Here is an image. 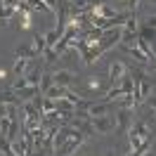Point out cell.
Listing matches in <instances>:
<instances>
[{
  "label": "cell",
  "instance_id": "1",
  "mask_svg": "<svg viewBox=\"0 0 156 156\" xmlns=\"http://www.w3.org/2000/svg\"><path fill=\"white\" fill-rule=\"evenodd\" d=\"M85 137H88V135H83L80 130H76V128H73L71 137H69L66 142H64V144H62V147L57 149V156H71V154H73V151L78 149V147L85 142Z\"/></svg>",
  "mask_w": 156,
  "mask_h": 156
},
{
  "label": "cell",
  "instance_id": "2",
  "mask_svg": "<svg viewBox=\"0 0 156 156\" xmlns=\"http://www.w3.org/2000/svg\"><path fill=\"white\" fill-rule=\"evenodd\" d=\"M147 137H149V128H147V123H142V121H137V123H133V126L128 128V140H130V147H133V149L140 147Z\"/></svg>",
  "mask_w": 156,
  "mask_h": 156
},
{
  "label": "cell",
  "instance_id": "3",
  "mask_svg": "<svg viewBox=\"0 0 156 156\" xmlns=\"http://www.w3.org/2000/svg\"><path fill=\"white\" fill-rule=\"evenodd\" d=\"M121 33H123V26H114V29H109L102 33V38L97 40V48L99 52H104V50L114 48L116 43H121Z\"/></svg>",
  "mask_w": 156,
  "mask_h": 156
},
{
  "label": "cell",
  "instance_id": "4",
  "mask_svg": "<svg viewBox=\"0 0 156 156\" xmlns=\"http://www.w3.org/2000/svg\"><path fill=\"white\" fill-rule=\"evenodd\" d=\"M92 121V128H95V133L97 135H109V133H114L116 130V121L109 116H95V118H90Z\"/></svg>",
  "mask_w": 156,
  "mask_h": 156
},
{
  "label": "cell",
  "instance_id": "5",
  "mask_svg": "<svg viewBox=\"0 0 156 156\" xmlns=\"http://www.w3.org/2000/svg\"><path fill=\"white\" fill-rule=\"evenodd\" d=\"M126 73H128V69H126L123 62H114V64L109 66V78H111V83H114V85H118V83L126 78Z\"/></svg>",
  "mask_w": 156,
  "mask_h": 156
},
{
  "label": "cell",
  "instance_id": "6",
  "mask_svg": "<svg viewBox=\"0 0 156 156\" xmlns=\"http://www.w3.org/2000/svg\"><path fill=\"white\" fill-rule=\"evenodd\" d=\"M57 111L62 114V118H71L76 114V104H73L71 99L62 97V99H57Z\"/></svg>",
  "mask_w": 156,
  "mask_h": 156
},
{
  "label": "cell",
  "instance_id": "7",
  "mask_svg": "<svg viewBox=\"0 0 156 156\" xmlns=\"http://www.w3.org/2000/svg\"><path fill=\"white\" fill-rule=\"evenodd\" d=\"M52 78H55V85L69 88V85H71V80H73V73H71V71H66V69H59V71H55V73H52Z\"/></svg>",
  "mask_w": 156,
  "mask_h": 156
},
{
  "label": "cell",
  "instance_id": "8",
  "mask_svg": "<svg viewBox=\"0 0 156 156\" xmlns=\"http://www.w3.org/2000/svg\"><path fill=\"white\" fill-rule=\"evenodd\" d=\"M29 154V142H26V135L12 140V156H26Z\"/></svg>",
  "mask_w": 156,
  "mask_h": 156
},
{
  "label": "cell",
  "instance_id": "9",
  "mask_svg": "<svg viewBox=\"0 0 156 156\" xmlns=\"http://www.w3.org/2000/svg\"><path fill=\"white\" fill-rule=\"evenodd\" d=\"M66 92H69V88H62V85H52V88H48V90H45V92H43V95L57 102V99L66 97Z\"/></svg>",
  "mask_w": 156,
  "mask_h": 156
},
{
  "label": "cell",
  "instance_id": "10",
  "mask_svg": "<svg viewBox=\"0 0 156 156\" xmlns=\"http://www.w3.org/2000/svg\"><path fill=\"white\" fill-rule=\"evenodd\" d=\"M104 97H107V102H111V104H116L118 99H123V97H126V92L121 90V85H114V88L109 90V92L104 95Z\"/></svg>",
  "mask_w": 156,
  "mask_h": 156
},
{
  "label": "cell",
  "instance_id": "11",
  "mask_svg": "<svg viewBox=\"0 0 156 156\" xmlns=\"http://www.w3.org/2000/svg\"><path fill=\"white\" fill-rule=\"evenodd\" d=\"M38 92H40V88H38V85H29V88L19 90L17 95H19V97H21V102H29V99H33V97H36V95H38Z\"/></svg>",
  "mask_w": 156,
  "mask_h": 156
},
{
  "label": "cell",
  "instance_id": "12",
  "mask_svg": "<svg viewBox=\"0 0 156 156\" xmlns=\"http://www.w3.org/2000/svg\"><path fill=\"white\" fill-rule=\"evenodd\" d=\"M31 48H33V52H36V57H38V55H43V52L48 50L45 36H33V45H31Z\"/></svg>",
  "mask_w": 156,
  "mask_h": 156
},
{
  "label": "cell",
  "instance_id": "13",
  "mask_svg": "<svg viewBox=\"0 0 156 156\" xmlns=\"http://www.w3.org/2000/svg\"><path fill=\"white\" fill-rule=\"evenodd\" d=\"M33 57H36L33 48H29V45H19L17 48V59H33Z\"/></svg>",
  "mask_w": 156,
  "mask_h": 156
},
{
  "label": "cell",
  "instance_id": "14",
  "mask_svg": "<svg viewBox=\"0 0 156 156\" xmlns=\"http://www.w3.org/2000/svg\"><path fill=\"white\" fill-rule=\"evenodd\" d=\"M0 154L2 156H12V140L5 135H0Z\"/></svg>",
  "mask_w": 156,
  "mask_h": 156
},
{
  "label": "cell",
  "instance_id": "15",
  "mask_svg": "<svg viewBox=\"0 0 156 156\" xmlns=\"http://www.w3.org/2000/svg\"><path fill=\"white\" fill-rule=\"evenodd\" d=\"M59 38H62V33H59L57 29L48 31V33H45V43H48V48H55V45L59 43Z\"/></svg>",
  "mask_w": 156,
  "mask_h": 156
},
{
  "label": "cell",
  "instance_id": "16",
  "mask_svg": "<svg viewBox=\"0 0 156 156\" xmlns=\"http://www.w3.org/2000/svg\"><path fill=\"white\" fill-rule=\"evenodd\" d=\"M128 52H130V55L135 57V62H140V64H147V62H149V57H147V55H144V52H142L140 48H137V45L128 48Z\"/></svg>",
  "mask_w": 156,
  "mask_h": 156
},
{
  "label": "cell",
  "instance_id": "17",
  "mask_svg": "<svg viewBox=\"0 0 156 156\" xmlns=\"http://www.w3.org/2000/svg\"><path fill=\"white\" fill-rule=\"evenodd\" d=\"M26 69H29V59H17V62H14V73H17V76H24Z\"/></svg>",
  "mask_w": 156,
  "mask_h": 156
},
{
  "label": "cell",
  "instance_id": "18",
  "mask_svg": "<svg viewBox=\"0 0 156 156\" xmlns=\"http://www.w3.org/2000/svg\"><path fill=\"white\" fill-rule=\"evenodd\" d=\"M26 2H29V7H31V10H38V12H52L48 5L43 2V0H26Z\"/></svg>",
  "mask_w": 156,
  "mask_h": 156
},
{
  "label": "cell",
  "instance_id": "19",
  "mask_svg": "<svg viewBox=\"0 0 156 156\" xmlns=\"http://www.w3.org/2000/svg\"><path fill=\"white\" fill-rule=\"evenodd\" d=\"M118 123H121V128H126V130H128L130 126H133V123H130V114H128L126 109H123V111L118 114Z\"/></svg>",
  "mask_w": 156,
  "mask_h": 156
},
{
  "label": "cell",
  "instance_id": "20",
  "mask_svg": "<svg viewBox=\"0 0 156 156\" xmlns=\"http://www.w3.org/2000/svg\"><path fill=\"white\" fill-rule=\"evenodd\" d=\"M10 128H12V118H0V135H10Z\"/></svg>",
  "mask_w": 156,
  "mask_h": 156
},
{
  "label": "cell",
  "instance_id": "21",
  "mask_svg": "<svg viewBox=\"0 0 156 156\" xmlns=\"http://www.w3.org/2000/svg\"><path fill=\"white\" fill-rule=\"evenodd\" d=\"M26 80H29V85H38V83H40V69L31 71L29 76H26ZM38 88H40V85H38Z\"/></svg>",
  "mask_w": 156,
  "mask_h": 156
},
{
  "label": "cell",
  "instance_id": "22",
  "mask_svg": "<svg viewBox=\"0 0 156 156\" xmlns=\"http://www.w3.org/2000/svg\"><path fill=\"white\" fill-rule=\"evenodd\" d=\"M52 85H55V78L52 76H43L40 78V92H45V90L52 88Z\"/></svg>",
  "mask_w": 156,
  "mask_h": 156
},
{
  "label": "cell",
  "instance_id": "23",
  "mask_svg": "<svg viewBox=\"0 0 156 156\" xmlns=\"http://www.w3.org/2000/svg\"><path fill=\"white\" fill-rule=\"evenodd\" d=\"M14 12H17L14 7H7V5H2V7H0V19H5V21L12 19V14H14Z\"/></svg>",
  "mask_w": 156,
  "mask_h": 156
},
{
  "label": "cell",
  "instance_id": "24",
  "mask_svg": "<svg viewBox=\"0 0 156 156\" xmlns=\"http://www.w3.org/2000/svg\"><path fill=\"white\" fill-rule=\"evenodd\" d=\"M12 88L17 90V92H19V90H24V88H29V80H26V76H21V78H17V80H14V85H12Z\"/></svg>",
  "mask_w": 156,
  "mask_h": 156
},
{
  "label": "cell",
  "instance_id": "25",
  "mask_svg": "<svg viewBox=\"0 0 156 156\" xmlns=\"http://www.w3.org/2000/svg\"><path fill=\"white\" fill-rule=\"evenodd\" d=\"M0 118H10V104L0 102Z\"/></svg>",
  "mask_w": 156,
  "mask_h": 156
},
{
  "label": "cell",
  "instance_id": "26",
  "mask_svg": "<svg viewBox=\"0 0 156 156\" xmlns=\"http://www.w3.org/2000/svg\"><path fill=\"white\" fill-rule=\"evenodd\" d=\"M57 59V52H55V48H48L45 50V62H55Z\"/></svg>",
  "mask_w": 156,
  "mask_h": 156
},
{
  "label": "cell",
  "instance_id": "27",
  "mask_svg": "<svg viewBox=\"0 0 156 156\" xmlns=\"http://www.w3.org/2000/svg\"><path fill=\"white\" fill-rule=\"evenodd\" d=\"M147 26H149V29H156V14L147 17Z\"/></svg>",
  "mask_w": 156,
  "mask_h": 156
},
{
  "label": "cell",
  "instance_id": "28",
  "mask_svg": "<svg viewBox=\"0 0 156 156\" xmlns=\"http://www.w3.org/2000/svg\"><path fill=\"white\" fill-rule=\"evenodd\" d=\"M43 2H45V5H48L50 10L55 12V10H57V2H59V0H43Z\"/></svg>",
  "mask_w": 156,
  "mask_h": 156
},
{
  "label": "cell",
  "instance_id": "29",
  "mask_svg": "<svg viewBox=\"0 0 156 156\" xmlns=\"http://www.w3.org/2000/svg\"><path fill=\"white\" fill-rule=\"evenodd\" d=\"M149 107H151V111H156V97L149 99Z\"/></svg>",
  "mask_w": 156,
  "mask_h": 156
},
{
  "label": "cell",
  "instance_id": "30",
  "mask_svg": "<svg viewBox=\"0 0 156 156\" xmlns=\"http://www.w3.org/2000/svg\"><path fill=\"white\" fill-rule=\"evenodd\" d=\"M5 24H7V21H5V19H0V29H2V26H5Z\"/></svg>",
  "mask_w": 156,
  "mask_h": 156
},
{
  "label": "cell",
  "instance_id": "31",
  "mask_svg": "<svg viewBox=\"0 0 156 156\" xmlns=\"http://www.w3.org/2000/svg\"><path fill=\"white\" fill-rule=\"evenodd\" d=\"M151 64H154V69H156V57H154V59H151Z\"/></svg>",
  "mask_w": 156,
  "mask_h": 156
},
{
  "label": "cell",
  "instance_id": "32",
  "mask_svg": "<svg viewBox=\"0 0 156 156\" xmlns=\"http://www.w3.org/2000/svg\"><path fill=\"white\" fill-rule=\"evenodd\" d=\"M0 7H2V0H0Z\"/></svg>",
  "mask_w": 156,
  "mask_h": 156
},
{
  "label": "cell",
  "instance_id": "33",
  "mask_svg": "<svg viewBox=\"0 0 156 156\" xmlns=\"http://www.w3.org/2000/svg\"><path fill=\"white\" fill-rule=\"evenodd\" d=\"M69 2H76V0H69Z\"/></svg>",
  "mask_w": 156,
  "mask_h": 156
},
{
  "label": "cell",
  "instance_id": "34",
  "mask_svg": "<svg viewBox=\"0 0 156 156\" xmlns=\"http://www.w3.org/2000/svg\"><path fill=\"white\" fill-rule=\"evenodd\" d=\"M21 2H26V0H21Z\"/></svg>",
  "mask_w": 156,
  "mask_h": 156
},
{
  "label": "cell",
  "instance_id": "35",
  "mask_svg": "<svg viewBox=\"0 0 156 156\" xmlns=\"http://www.w3.org/2000/svg\"><path fill=\"white\" fill-rule=\"evenodd\" d=\"M151 2H156V0H151Z\"/></svg>",
  "mask_w": 156,
  "mask_h": 156
},
{
  "label": "cell",
  "instance_id": "36",
  "mask_svg": "<svg viewBox=\"0 0 156 156\" xmlns=\"http://www.w3.org/2000/svg\"><path fill=\"white\" fill-rule=\"evenodd\" d=\"M109 156H114V154H109Z\"/></svg>",
  "mask_w": 156,
  "mask_h": 156
},
{
  "label": "cell",
  "instance_id": "37",
  "mask_svg": "<svg viewBox=\"0 0 156 156\" xmlns=\"http://www.w3.org/2000/svg\"><path fill=\"white\" fill-rule=\"evenodd\" d=\"M154 116H156V111H154Z\"/></svg>",
  "mask_w": 156,
  "mask_h": 156
},
{
  "label": "cell",
  "instance_id": "38",
  "mask_svg": "<svg viewBox=\"0 0 156 156\" xmlns=\"http://www.w3.org/2000/svg\"><path fill=\"white\" fill-rule=\"evenodd\" d=\"M0 156H2V154H0Z\"/></svg>",
  "mask_w": 156,
  "mask_h": 156
}]
</instances>
